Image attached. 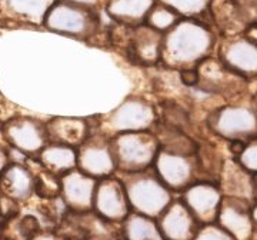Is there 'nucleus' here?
Instances as JSON below:
<instances>
[{
	"mask_svg": "<svg viewBox=\"0 0 257 240\" xmlns=\"http://www.w3.org/2000/svg\"><path fill=\"white\" fill-rule=\"evenodd\" d=\"M220 36L207 20L182 18L163 35L162 62L170 70L193 69L216 55Z\"/></svg>",
	"mask_w": 257,
	"mask_h": 240,
	"instance_id": "obj_1",
	"label": "nucleus"
},
{
	"mask_svg": "<svg viewBox=\"0 0 257 240\" xmlns=\"http://www.w3.org/2000/svg\"><path fill=\"white\" fill-rule=\"evenodd\" d=\"M206 128L216 138L231 142L246 143L257 138V107L253 100L239 97L226 102L210 111L206 119Z\"/></svg>",
	"mask_w": 257,
	"mask_h": 240,
	"instance_id": "obj_2",
	"label": "nucleus"
},
{
	"mask_svg": "<svg viewBox=\"0 0 257 240\" xmlns=\"http://www.w3.org/2000/svg\"><path fill=\"white\" fill-rule=\"evenodd\" d=\"M117 176L124 185L132 212L157 219L175 199L173 190L160 179L155 167Z\"/></svg>",
	"mask_w": 257,
	"mask_h": 240,
	"instance_id": "obj_3",
	"label": "nucleus"
},
{
	"mask_svg": "<svg viewBox=\"0 0 257 240\" xmlns=\"http://www.w3.org/2000/svg\"><path fill=\"white\" fill-rule=\"evenodd\" d=\"M43 23L53 32L87 42L103 33L100 10L66 0H56Z\"/></svg>",
	"mask_w": 257,
	"mask_h": 240,
	"instance_id": "obj_4",
	"label": "nucleus"
},
{
	"mask_svg": "<svg viewBox=\"0 0 257 240\" xmlns=\"http://www.w3.org/2000/svg\"><path fill=\"white\" fill-rule=\"evenodd\" d=\"M159 119V106L145 96L132 94L116 109L97 117V123L103 132L114 136L124 132L153 130Z\"/></svg>",
	"mask_w": 257,
	"mask_h": 240,
	"instance_id": "obj_5",
	"label": "nucleus"
},
{
	"mask_svg": "<svg viewBox=\"0 0 257 240\" xmlns=\"http://www.w3.org/2000/svg\"><path fill=\"white\" fill-rule=\"evenodd\" d=\"M116 159V173H133L153 167L159 153V139L155 130L124 132L111 136Z\"/></svg>",
	"mask_w": 257,
	"mask_h": 240,
	"instance_id": "obj_6",
	"label": "nucleus"
},
{
	"mask_svg": "<svg viewBox=\"0 0 257 240\" xmlns=\"http://www.w3.org/2000/svg\"><path fill=\"white\" fill-rule=\"evenodd\" d=\"M77 169L96 179H103L117 172L111 136L99 128L97 119L92 135L77 148Z\"/></svg>",
	"mask_w": 257,
	"mask_h": 240,
	"instance_id": "obj_7",
	"label": "nucleus"
},
{
	"mask_svg": "<svg viewBox=\"0 0 257 240\" xmlns=\"http://www.w3.org/2000/svg\"><path fill=\"white\" fill-rule=\"evenodd\" d=\"M153 167L157 175L160 176V179L173 192H184L193 183L202 182L197 163V153L184 155L159 149Z\"/></svg>",
	"mask_w": 257,
	"mask_h": 240,
	"instance_id": "obj_8",
	"label": "nucleus"
},
{
	"mask_svg": "<svg viewBox=\"0 0 257 240\" xmlns=\"http://www.w3.org/2000/svg\"><path fill=\"white\" fill-rule=\"evenodd\" d=\"M199 72V84L194 89H199L204 93H209L219 97H227L234 100L241 97L240 94L246 90L248 80L240 77L239 74L230 72L220 62L217 56H210L197 66Z\"/></svg>",
	"mask_w": 257,
	"mask_h": 240,
	"instance_id": "obj_9",
	"label": "nucleus"
},
{
	"mask_svg": "<svg viewBox=\"0 0 257 240\" xmlns=\"http://www.w3.org/2000/svg\"><path fill=\"white\" fill-rule=\"evenodd\" d=\"M2 135L12 148L28 157H39L49 143L46 123L28 116L6 120L2 126Z\"/></svg>",
	"mask_w": 257,
	"mask_h": 240,
	"instance_id": "obj_10",
	"label": "nucleus"
},
{
	"mask_svg": "<svg viewBox=\"0 0 257 240\" xmlns=\"http://www.w3.org/2000/svg\"><path fill=\"white\" fill-rule=\"evenodd\" d=\"M216 56L230 72L248 82L257 79V43L247 36L220 37Z\"/></svg>",
	"mask_w": 257,
	"mask_h": 240,
	"instance_id": "obj_11",
	"label": "nucleus"
},
{
	"mask_svg": "<svg viewBox=\"0 0 257 240\" xmlns=\"http://www.w3.org/2000/svg\"><path fill=\"white\" fill-rule=\"evenodd\" d=\"M93 210L103 219L117 224H121L132 212L124 185L116 173L99 179Z\"/></svg>",
	"mask_w": 257,
	"mask_h": 240,
	"instance_id": "obj_12",
	"label": "nucleus"
},
{
	"mask_svg": "<svg viewBox=\"0 0 257 240\" xmlns=\"http://www.w3.org/2000/svg\"><path fill=\"white\" fill-rule=\"evenodd\" d=\"M253 203L254 200L250 199L223 194L216 223L236 240H251L256 233Z\"/></svg>",
	"mask_w": 257,
	"mask_h": 240,
	"instance_id": "obj_13",
	"label": "nucleus"
},
{
	"mask_svg": "<svg viewBox=\"0 0 257 240\" xmlns=\"http://www.w3.org/2000/svg\"><path fill=\"white\" fill-rule=\"evenodd\" d=\"M182 193L183 202L202 226L216 222L223 199L219 183L206 180L196 182Z\"/></svg>",
	"mask_w": 257,
	"mask_h": 240,
	"instance_id": "obj_14",
	"label": "nucleus"
},
{
	"mask_svg": "<svg viewBox=\"0 0 257 240\" xmlns=\"http://www.w3.org/2000/svg\"><path fill=\"white\" fill-rule=\"evenodd\" d=\"M207 22L220 37L243 35L250 23L256 20L234 0H211Z\"/></svg>",
	"mask_w": 257,
	"mask_h": 240,
	"instance_id": "obj_15",
	"label": "nucleus"
},
{
	"mask_svg": "<svg viewBox=\"0 0 257 240\" xmlns=\"http://www.w3.org/2000/svg\"><path fill=\"white\" fill-rule=\"evenodd\" d=\"M157 223L165 240H193L200 229L187 204L182 197H176L159 217Z\"/></svg>",
	"mask_w": 257,
	"mask_h": 240,
	"instance_id": "obj_16",
	"label": "nucleus"
},
{
	"mask_svg": "<svg viewBox=\"0 0 257 240\" xmlns=\"http://www.w3.org/2000/svg\"><path fill=\"white\" fill-rule=\"evenodd\" d=\"M97 182L99 179L86 175L77 167L62 176V199L69 210L92 212Z\"/></svg>",
	"mask_w": 257,
	"mask_h": 240,
	"instance_id": "obj_17",
	"label": "nucleus"
},
{
	"mask_svg": "<svg viewBox=\"0 0 257 240\" xmlns=\"http://www.w3.org/2000/svg\"><path fill=\"white\" fill-rule=\"evenodd\" d=\"M96 128L93 117H53L46 123L47 138L52 143H60L77 149Z\"/></svg>",
	"mask_w": 257,
	"mask_h": 240,
	"instance_id": "obj_18",
	"label": "nucleus"
},
{
	"mask_svg": "<svg viewBox=\"0 0 257 240\" xmlns=\"http://www.w3.org/2000/svg\"><path fill=\"white\" fill-rule=\"evenodd\" d=\"M219 187L224 196L254 200V176L248 173L233 156L224 159L219 177Z\"/></svg>",
	"mask_w": 257,
	"mask_h": 240,
	"instance_id": "obj_19",
	"label": "nucleus"
},
{
	"mask_svg": "<svg viewBox=\"0 0 257 240\" xmlns=\"http://www.w3.org/2000/svg\"><path fill=\"white\" fill-rule=\"evenodd\" d=\"M0 192L16 202H25L35 193V175L22 163L12 162L0 175Z\"/></svg>",
	"mask_w": 257,
	"mask_h": 240,
	"instance_id": "obj_20",
	"label": "nucleus"
},
{
	"mask_svg": "<svg viewBox=\"0 0 257 240\" xmlns=\"http://www.w3.org/2000/svg\"><path fill=\"white\" fill-rule=\"evenodd\" d=\"M155 3L156 0H107L104 12L111 22L135 28L146 23L147 15Z\"/></svg>",
	"mask_w": 257,
	"mask_h": 240,
	"instance_id": "obj_21",
	"label": "nucleus"
},
{
	"mask_svg": "<svg viewBox=\"0 0 257 240\" xmlns=\"http://www.w3.org/2000/svg\"><path fill=\"white\" fill-rule=\"evenodd\" d=\"M37 159L45 169L62 177L77 167V149L49 142Z\"/></svg>",
	"mask_w": 257,
	"mask_h": 240,
	"instance_id": "obj_22",
	"label": "nucleus"
},
{
	"mask_svg": "<svg viewBox=\"0 0 257 240\" xmlns=\"http://www.w3.org/2000/svg\"><path fill=\"white\" fill-rule=\"evenodd\" d=\"M121 240H165L157 219L130 212L120 224Z\"/></svg>",
	"mask_w": 257,
	"mask_h": 240,
	"instance_id": "obj_23",
	"label": "nucleus"
},
{
	"mask_svg": "<svg viewBox=\"0 0 257 240\" xmlns=\"http://www.w3.org/2000/svg\"><path fill=\"white\" fill-rule=\"evenodd\" d=\"M180 19H182V16L177 12L156 0L155 6L150 9L149 15H147L146 25L152 26L162 33H166L169 29L173 28Z\"/></svg>",
	"mask_w": 257,
	"mask_h": 240,
	"instance_id": "obj_24",
	"label": "nucleus"
},
{
	"mask_svg": "<svg viewBox=\"0 0 257 240\" xmlns=\"http://www.w3.org/2000/svg\"><path fill=\"white\" fill-rule=\"evenodd\" d=\"M172 8L182 18L203 19L207 20V13L211 0H157Z\"/></svg>",
	"mask_w": 257,
	"mask_h": 240,
	"instance_id": "obj_25",
	"label": "nucleus"
},
{
	"mask_svg": "<svg viewBox=\"0 0 257 240\" xmlns=\"http://www.w3.org/2000/svg\"><path fill=\"white\" fill-rule=\"evenodd\" d=\"M159 114L160 120L165 122L170 126H175L177 129H182L187 133H190L192 126V117L189 111L184 109L183 106L177 104L175 102H165L159 106ZM192 135V133H190Z\"/></svg>",
	"mask_w": 257,
	"mask_h": 240,
	"instance_id": "obj_26",
	"label": "nucleus"
},
{
	"mask_svg": "<svg viewBox=\"0 0 257 240\" xmlns=\"http://www.w3.org/2000/svg\"><path fill=\"white\" fill-rule=\"evenodd\" d=\"M35 193L45 200L60 197L62 196V177L43 167L40 173L35 175Z\"/></svg>",
	"mask_w": 257,
	"mask_h": 240,
	"instance_id": "obj_27",
	"label": "nucleus"
},
{
	"mask_svg": "<svg viewBox=\"0 0 257 240\" xmlns=\"http://www.w3.org/2000/svg\"><path fill=\"white\" fill-rule=\"evenodd\" d=\"M241 166L253 176L257 175V138L250 139L240 149V152L234 156Z\"/></svg>",
	"mask_w": 257,
	"mask_h": 240,
	"instance_id": "obj_28",
	"label": "nucleus"
},
{
	"mask_svg": "<svg viewBox=\"0 0 257 240\" xmlns=\"http://www.w3.org/2000/svg\"><path fill=\"white\" fill-rule=\"evenodd\" d=\"M193 240H236L229 231L224 230L217 223L203 224Z\"/></svg>",
	"mask_w": 257,
	"mask_h": 240,
	"instance_id": "obj_29",
	"label": "nucleus"
},
{
	"mask_svg": "<svg viewBox=\"0 0 257 240\" xmlns=\"http://www.w3.org/2000/svg\"><path fill=\"white\" fill-rule=\"evenodd\" d=\"M179 73V80L180 83L183 84L184 87L187 89H194L197 87L199 84V72H197V67H193V69H183V70H177Z\"/></svg>",
	"mask_w": 257,
	"mask_h": 240,
	"instance_id": "obj_30",
	"label": "nucleus"
},
{
	"mask_svg": "<svg viewBox=\"0 0 257 240\" xmlns=\"http://www.w3.org/2000/svg\"><path fill=\"white\" fill-rule=\"evenodd\" d=\"M30 240H66V239H64L60 233H57L56 230L53 231L39 230Z\"/></svg>",
	"mask_w": 257,
	"mask_h": 240,
	"instance_id": "obj_31",
	"label": "nucleus"
},
{
	"mask_svg": "<svg viewBox=\"0 0 257 240\" xmlns=\"http://www.w3.org/2000/svg\"><path fill=\"white\" fill-rule=\"evenodd\" d=\"M234 2H237L241 8L247 10L251 18L257 22V0H234Z\"/></svg>",
	"mask_w": 257,
	"mask_h": 240,
	"instance_id": "obj_32",
	"label": "nucleus"
},
{
	"mask_svg": "<svg viewBox=\"0 0 257 240\" xmlns=\"http://www.w3.org/2000/svg\"><path fill=\"white\" fill-rule=\"evenodd\" d=\"M66 2H73V3H80V5H86L94 9H104V5L107 0H66Z\"/></svg>",
	"mask_w": 257,
	"mask_h": 240,
	"instance_id": "obj_33",
	"label": "nucleus"
},
{
	"mask_svg": "<svg viewBox=\"0 0 257 240\" xmlns=\"http://www.w3.org/2000/svg\"><path fill=\"white\" fill-rule=\"evenodd\" d=\"M10 163H12L10 162V153L0 146V175L3 173V170L9 166Z\"/></svg>",
	"mask_w": 257,
	"mask_h": 240,
	"instance_id": "obj_34",
	"label": "nucleus"
},
{
	"mask_svg": "<svg viewBox=\"0 0 257 240\" xmlns=\"http://www.w3.org/2000/svg\"><path fill=\"white\" fill-rule=\"evenodd\" d=\"M253 219H254V224H256V230H257V202L253 203Z\"/></svg>",
	"mask_w": 257,
	"mask_h": 240,
	"instance_id": "obj_35",
	"label": "nucleus"
},
{
	"mask_svg": "<svg viewBox=\"0 0 257 240\" xmlns=\"http://www.w3.org/2000/svg\"><path fill=\"white\" fill-rule=\"evenodd\" d=\"M254 202H257V175L254 176Z\"/></svg>",
	"mask_w": 257,
	"mask_h": 240,
	"instance_id": "obj_36",
	"label": "nucleus"
},
{
	"mask_svg": "<svg viewBox=\"0 0 257 240\" xmlns=\"http://www.w3.org/2000/svg\"><path fill=\"white\" fill-rule=\"evenodd\" d=\"M253 100H254V104H256V107H257V92L253 94Z\"/></svg>",
	"mask_w": 257,
	"mask_h": 240,
	"instance_id": "obj_37",
	"label": "nucleus"
},
{
	"mask_svg": "<svg viewBox=\"0 0 257 240\" xmlns=\"http://www.w3.org/2000/svg\"><path fill=\"white\" fill-rule=\"evenodd\" d=\"M87 240H99V239H87Z\"/></svg>",
	"mask_w": 257,
	"mask_h": 240,
	"instance_id": "obj_38",
	"label": "nucleus"
}]
</instances>
